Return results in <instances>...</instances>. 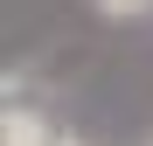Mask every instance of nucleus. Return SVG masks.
<instances>
[{
    "label": "nucleus",
    "mask_w": 153,
    "mask_h": 146,
    "mask_svg": "<svg viewBox=\"0 0 153 146\" xmlns=\"http://www.w3.org/2000/svg\"><path fill=\"white\" fill-rule=\"evenodd\" d=\"M63 146H84V139H63Z\"/></svg>",
    "instance_id": "7ed1b4c3"
},
{
    "label": "nucleus",
    "mask_w": 153,
    "mask_h": 146,
    "mask_svg": "<svg viewBox=\"0 0 153 146\" xmlns=\"http://www.w3.org/2000/svg\"><path fill=\"white\" fill-rule=\"evenodd\" d=\"M91 7L105 14V21H146V14H153V0H91Z\"/></svg>",
    "instance_id": "f03ea898"
},
{
    "label": "nucleus",
    "mask_w": 153,
    "mask_h": 146,
    "mask_svg": "<svg viewBox=\"0 0 153 146\" xmlns=\"http://www.w3.org/2000/svg\"><path fill=\"white\" fill-rule=\"evenodd\" d=\"M0 146H63V132L49 125L35 104H14L7 97V111H0Z\"/></svg>",
    "instance_id": "f257e3e1"
},
{
    "label": "nucleus",
    "mask_w": 153,
    "mask_h": 146,
    "mask_svg": "<svg viewBox=\"0 0 153 146\" xmlns=\"http://www.w3.org/2000/svg\"><path fill=\"white\" fill-rule=\"evenodd\" d=\"M146 146H153V139H146Z\"/></svg>",
    "instance_id": "20e7f679"
}]
</instances>
